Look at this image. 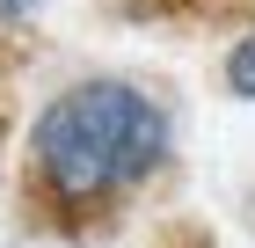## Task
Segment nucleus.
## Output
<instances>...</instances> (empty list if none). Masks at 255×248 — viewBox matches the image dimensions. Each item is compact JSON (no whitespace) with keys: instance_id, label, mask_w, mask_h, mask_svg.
I'll return each instance as SVG.
<instances>
[{"instance_id":"obj_1","label":"nucleus","mask_w":255,"mask_h":248,"mask_svg":"<svg viewBox=\"0 0 255 248\" xmlns=\"http://www.w3.org/2000/svg\"><path fill=\"white\" fill-rule=\"evenodd\" d=\"M175 153V117L153 88L117 73L73 80L29 117V168L66 212L110 205V197L153 183Z\"/></svg>"},{"instance_id":"obj_2","label":"nucleus","mask_w":255,"mask_h":248,"mask_svg":"<svg viewBox=\"0 0 255 248\" xmlns=\"http://www.w3.org/2000/svg\"><path fill=\"white\" fill-rule=\"evenodd\" d=\"M226 95H241V102H255V29L226 51Z\"/></svg>"},{"instance_id":"obj_3","label":"nucleus","mask_w":255,"mask_h":248,"mask_svg":"<svg viewBox=\"0 0 255 248\" xmlns=\"http://www.w3.org/2000/svg\"><path fill=\"white\" fill-rule=\"evenodd\" d=\"M37 7H44V0H0V22L15 29V22H29V15H37Z\"/></svg>"}]
</instances>
